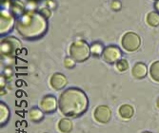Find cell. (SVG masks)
Here are the masks:
<instances>
[{
    "mask_svg": "<svg viewBox=\"0 0 159 133\" xmlns=\"http://www.w3.org/2000/svg\"><path fill=\"white\" fill-rule=\"evenodd\" d=\"M104 61H106L109 64H114L117 63L121 57H122V52L120 49L116 46H108L104 49L103 53H102Z\"/></svg>",
    "mask_w": 159,
    "mask_h": 133,
    "instance_id": "6",
    "label": "cell"
},
{
    "mask_svg": "<svg viewBox=\"0 0 159 133\" xmlns=\"http://www.w3.org/2000/svg\"><path fill=\"white\" fill-rule=\"evenodd\" d=\"M156 106H157V108L159 109V98H158L157 101H156Z\"/></svg>",
    "mask_w": 159,
    "mask_h": 133,
    "instance_id": "24",
    "label": "cell"
},
{
    "mask_svg": "<svg viewBox=\"0 0 159 133\" xmlns=\"http://www.w3.org/2000/svg\"><path fill=\"white\" fill-rule=\"evenodd\" d=\"M154 1H157V0H154Z\"/></svg>",
    "mask_w": 159,
    "mask_h": 133,
    "instance_id": "26",
    "label": "cell"
},
{
    "mask_svg": "<svg viewBox=\"0 0 159 133\" xmlns=\"http://www.w3.org/2000/svg\"><path fill=\"white\" fill-rule=\"evenodd\" d=\"M67 78L64 74L59 72H56L52 75L50 79V85L55 91H60L64 88L67 85Z\"/></svg>",
    "mask_w": 159,
    "mask_h": 133,
    "instance_id": "10",
    "label": "cell"
},
{
    "mask_svg": "<svg viewBox=\"0 0 159 133\" xmlns=\"http://www.w3.org/2000/svg\"><path fill=\"white\" fill-rule=\"evenodd\" d=\"M154 7H155V9L159 11V0H157V1L155 2V5H154Z\"/></svg>",
    "mask_w": 159,
    "mask_h": 133,
    "instance_id": "23",
    "label": "cell"
},
{
    "mask_svg": "<svg viewBox=\"0 0 159 133\" xmlns=\"http://www.w3.org/2000/svg\"><path fill=\"white\" fill-rule=\"evenodd\" d=\"M64 66H65V68H67V69H73L75 66V61L74 60L73 58H71L70 56V57H67V58H65V61H64Z\"/></svg>",
    "mask_w": 159,
    "mask_h": 133,
    "instance_id": "20",
    "label": "cell"
},
{
    "mask_svg": "<svg viewBox=\"0 0 159 133\" xmlns=\"http://www.w3.org/2000/svg\"><path fill=\"white\" fill-rule=\"evenodd\" d=\"M17 32L25 38L34 39L46 32L47 22L44 16L35 11H30L22 16L16 22Z\"/></svg>",
    "mask_w": 159,
    "mask_h": 133,
    "instance_id": "2",
    "label": "cell"
},
{
    "mask_svg": "<svg viewBox=\"0 0 159 133\" xmlns=\"http://www.w3.org/2000/svg\"><path fill=\"white\" fill-rule=\"evenodd\" d=\"M91 55L90 46L83 40H78L70 44V56L75 62H84Z\"/></svg>",
    "mask_w": 159,
    "mask_h": 133,
    "instance_id": "3",
    "label": "cell"
},
{
    "mask_svg": "<svg viewBox=\"0 0 159 133\" xmlns=\"http://www.w3.org/2000/svg\"><path fill=\"white\" fill-rule=\"evenodd\" d=\"M21 43L16 37H8L1 41V55L5 58L12 57L20 49Z\"/></svg>",
    "mask_w": 159,
    "mask_h": 133,
    "instance_id": "4",
    "label": "cell"
},
{
    "mask_svg": "<svg viewBox=\"0 0 159 133\" xmlns=\"http://www.w3.org/2000/svg\"><path fill=\"white\" fill-rule=\"evenodd\" d=\"M132 73H133V76L134 78H136V79H142V78L147 76L148 68H147V66L144 64V63L138 62V63H136L134 66L133 70H132Z\"/></svg>",
    "mask_w": 159,
    "mask_h": 133,
    "instance_id": "11",
    "label": "cell"
},
{
    "mask_svg": "<svg viewBox=\"0 0 159 133\" xmlns=\"http://www.w3.org/2000/svg\"><path fill=\"white\" fill-rule=\"evenodd\" d=\"M103 46L101 45L100 43H93L92 47H91V52L93 55L94 56H100V55H102L103 53Z\"/></svg>",
    "mask_w": 159,
    "mask_h": 133,
    "instance_id": "18",
    "label": "cell"
},
{
    "mask_svg": "<svg viewBox=\"0 0 159 133\" xmlns=\"http://www.w3.org/2000/svg\"><path fill=\"white\" fill-rule=\"evenodd\" d=\"M57 108H58V103L53 95H46L40 102V109L44 113H53Z\"/></svg>",
    "mask_w": 159,
    "mask_h": 133,
    "instance_id": "7",
    "label": "cell"
},
{
    "mask_svg": "<svg viewBox=\"0 0 159 133\" xmlns=\"http://www.w3.org/2000/svg\"><path fill=\"white\" fill-rule=\"evenodd\" d=\"M150 75L153 81L159 83V61H155L151 65Z\"/></svg>",
    "mask_w": 159,
    "mask_h": 133,
    "instance_id": "16",
    "label": "cell"
},
{
    "mask_svg": "<svg viewBox=\"0 0 159 133\" xmlns=\"http://www.w3.org/2000/svg\"><path fill=\"white\" fill-rule=\"evenodd\" d=\"M0 31H1V34L7 33L11 31V29L13 26V17L11 14L6 11H1V16H0Z\"/></svg>",
    "mask_w": 159,
    "mask_h": 133,
    "instance_id": "9",
    "label": "cell"
},
{
    "mask_svg": "<svg viewBox=\"0 0 159 133\" xmlns=\"http://www.w3.org/2000/svg\"><path fill=\"white\" fill-rule=\"evenodd\" d=\"M57 127H58L59 131L62 133H70L74 128V124L69 118H62L58 122Z\"/></svg>",
    "mask_w": 159,
    "mask_h": 133,
    "instance_id": "12",
    "label": "cell"
},
{
    "mask_svg": "<svg viewBox=\"0 0 159 133\" xmlns=\"http://www.w3.org/2000/svg\"><path fill=\"white\" fill-rule=\"evenodd\" d=\"M118 113H119V115L123 118V119L128 120V119H131V118L134 116V108H133L131 105H127V104H125V105H122V106L119 108Z\"/></svg>",
    "mask_w": 159,
    "mask_h": 133,
    "instance_id": "13",
    "label": "cell"
},
{
    "mask_svg": "<svg viewBox=\"0 0 159 133\" xmlns=\"http://www.w3.org/2000/svg\"><path fill=\"white\" fill-rule=\"evenodd\" d=\"M147 23L152 27H157L159 25V14L156 11H151L147 16Z\"/></svg>",
    "mask_w": 159,
    "mask_h": 133,
    "instance_id": "17",
    "label": "cell"
},
{
    "mask_svg": "<svg viewBox=\"0 0 159 133\" xmlns=\"http://www.w3.org/2000/svg\"><path fill=\"white\" fill-rule=\"evenodd\" d=\"M111 8L113 10H119L121 8V3L119 1H117V0H115V1H113L111 4Z\"/></svg>",
    "mask_w": 159,
    "mask_h": 133,
    "instance_id": "21",
    "label": "cell"
},
{
    "mask_svg": "<svg viewBox=\"0 0 159 133\" xmlns=\"http://www.w3.org/2000/svg\"><path fill=\"white\" fill-rule=\"evenodd\" d=\"M4 73H5V75H6L7 77H10V76H11V70H10L9 69H7L4 71Z\"/></svg>",
    "mask_w": 159,
    "mask_h": 133,
    "instance_id": "22",
    "label": "cell"
},
{
    "mask_svg": "<svg viewBox=\"0 0 159 133\" xmlns=\"http://www.w3.org/2000/svg\"><path fill=\"white\" fill-rule=\"evenodd\" d=\"M10 119V109L6 104L1 102L0 104V123L1 126L5 125Z\"/></svg>",
    "mask_w": 159,
    "mask_h": 133,
    "instance_id": "15",
    "label": "cell"
},
{
    "mask_svg": "<svg viewBox=\"0 0 159 133\" xmlns=\"http://www.w3.org/2000/svg\"><path fill=\"white\" fill-rule=\"evenodd\" d=\"M143 133H152V132H149V131H145V132H143Z\"/></svg>",
    "mask_w": 159,
    "mask_h": 133,
    "instance_id": "25",
    "label": "cell"
},
{
    "mask_svg": "<svg viewBox=\"0 0 159 133\" xmlns=\"http://www.w3.org/2000/svg\"><path fill=\"white\" fill-rule=\"evenodd\" d=\"M121 44H122V46L125 51L133 52L139 49L141 40H140V37L136 33H127L126 34H124V36L121 40Z\"/></svg>",
    "mask_w": 159,
    "mask_h": 133,
    "instance_id": "5",
    "label": "cell"
},
{
    "mask_svg": "<svg viewBox=\"0 0 159 133\" xmlns=\"http://www.w3.org/2000/svg\"><path fill=\"white\" fill-rule=\"evenodd\" d=\"M29 118L34 123H39L44 118V112L42 111L41 109L34 108L29 111Z\"/></svg>",
    "mask_w": 159,
    "mask_h": 133,
    "instance_id": "14",
    "label": "cell"
},
{
    "mask_svg": "<svg viewBox=\"0 0 159 133\" xmlns=\"http://www.w3.org/2000/svg\"><path fill=\"white\" fill-rule=\"evenodd\" d=\"M93 117L96 122L100 124H107L111 117V110L108 106H98L93 112Z\"/></svg>",
    "mask_w": 159,
    "mask_h": 133,
    "instance_id": "8",
    "label": "cell"
},
{
    "mask_svg": "<svg viewBox=\"0 0 159 133\" xmlns=\"http://www.w3.org/2000/svg\"><path fill=\"white\" fill-rule=\"evenodd\" d=\"M116 69L119 71H121V72L126 71L129 69V63H128V61L125 60V59H120V60L116 63Z\"/></svg>",
    "mask_w": 159,
    "mask_h": 133,
    "instance_id": "19",
    "label": "cell"
},
{
    "mask_svg": "<svg viewBox=\"0 0 159 133\" xmlns=\"http://www.w3.org/2000/svg\"><path fill=\"white\" fill-rule=\"evenodd\" d=\"M89 107L86 93L77 87H70L63 91L58 99V109L66 117L76 118L83 115Z\"/></svg>",
    "mask_w": 159,
    "mask_h": 133,
    "instance_id": "1",
    "label": "cell"
}]
</instances>
